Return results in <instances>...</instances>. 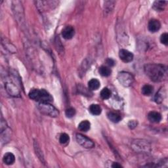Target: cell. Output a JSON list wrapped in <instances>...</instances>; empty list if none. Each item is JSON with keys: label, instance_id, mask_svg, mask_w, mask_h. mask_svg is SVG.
<instances>
[{"label": "cell", "instance_id": "ba28073f", "mask_svg": "<svg viewBox=\"0 0 168 168\" xmlns=\"http://www.w3.org/2000/svg\"><path fill=\"white\" fill-rule=\"evenodd\" d=\"M120 59L124 62H130L133 60V54L126 49H121L119 53Z\"/></svg>", "mask_w": 168, "mask_h": 168}, {"label": "cell", "instance_id": "8992f818", "mask_svg": "<svg viewBox=\"0 0 168 168\" xmlns=\"http://www.w3.org/2000/svg\"><path fill=\"white\" fill-rule=\"evenodd\" d=\"M5 88L7 93L13 97H20V89L17 85L12 80H8L5 84Z\"/></svg>", "mask_w": 168, "mask_h": 168}, {"label": "cell", "instance_id": "5b68a950", "mask_svg": "<svg viewBox=\"0 0 168 168\" xmlns=\"http://www.w3.org/2000/svg\"><path fill=\"white\" fill-rule=\"evenodd\" d=\"M132 148L136 152H147L151 151V145L148 141L141 139H136L133 140L131 144Z\"/></svg>", "mask_w": 168, "mask_h": 168}, {"label": "cell", "instance_id": "2e32d148", "mask_svg": "<svg viewBox=\"0 0 168 168\" xmlns=\"http://www.w3.org/2000/svg\"><path fill=\"white\" fill-rule=\"evenodd\" d=\"M107 116L108 119L111 121L114 122V123H118V122H119L121 120V116L118 114V113L114 112H109Z\"/></svg>", "mask_w": 168, "mask_h": 168}, {"label": "cell", "instance_id": "9a60e30c", "mask_svg": "<svg viewBox=\"0 0 168 168\" xmlns=\"http://www.w3.org/2000/svg\"><path fill=\"white\" fill-rule=\"evenodd\" d=\"M167 2L165 1H156L153 3V9L156 11H162L164 9Z\"/></svg>", "mask_w": 168, "mask_h": 168}, {"label": "cell", "instance_id": "277c9868", "mask_svg": "<svg viewBox=\"0 0 168 168\" xmlns=\"http://www.w3.org/2000/svg\"><path fill=\"white\" fill-rule=\"evenodd\" d=\"M118 80L120 84L125 88H129L134 82V77L129 72H121L118 75Z\"/></svg>", "mask_w": 168, "mask_h": 168}, {"label": "cell", "instance_id": "4316f807", "mask_svg": "<svg viewBox=\"0 0 168 168\" xmlns=\"http://www.w3.org/2000/svg\"><path fill=\"white\" fill-rule=\"evenodd\" d=\"M106 62L109 66H113L115 65L114 61L112 59V58H108V59H106Z\"/></svg>", "mask_w": 168, "mask_h": 168}, {"label": "cell", "instance_id": "484cf974", "mask_svg": "<svg viewBox=\"0 0 168 168\" xmlns=\"http://www.w3.org/2000/svg\"><path fill=\"white\" fill-rule=\"evenodd\" d=\"M137 125V121L136 120H130L128 123V127L131 129H135Z\"/></svg>", "mask_w": 168, "mask_h": 168}, {"label": "cell", "instance_id": "ac0fdd59", "mask_svg": "<svg viewBox=\"0 0 168 168\" xmlns=\"http://www.w3.org/2000/svg\"><path fill=\"white\" fill-rule=\"evenodd\" d=\"M91 128V124L90 122L88 120H84L81 121L80 124L78 125V129L81 131H84V132H87Z\"/></svg>", "mask_w": 168, "mask_h": 168}, {"label": "cell", "instance_id": "d6986e66", "mask_svg": "<svg viewBox=\"0 0 168 168\" xmlns=\"http://www.w3.org/2000/svg\"><path fill=\"white\" fill-rule=\"evenodd\" d=\"M154 88L151 85H144L142 88L141 92L145 96H151L153 93Z\"/></svg>", "mask_w": 168, "mask_h": 168}, {"label": "cell", "instance_id": "6da1fadb", "mask_svg": "<svg viewBox=\"0 0 168 168\" xmlns=\"http://www.w3.org/2000/svg\"><path fill=\"white\" fill-rule=\"evenodd\" d=\"M144 72L154 82H161L167 79V69L163 65L148 64L144 66Z\"/></svg>", "mask_w": 168, "mask_h": 168}, {"label": "cell", "instance_id": "5bb4252c", "mask_svg": "<svg viewBox=\"0 0 168 168\" xmlns=\"http://www.w3.org/2000/svg\"><path fill=\"white\" fill-rule=\"evenodd\" d=\"M89 112L94 116H99L101 114L102 109L99 104H93L89 108Z\"/></svg>", "mask_w": 168, "mask_h": 168}, {"label": "cell", "instance_id": "9c48e42d", "mask_svg": "<svg viewBox=\"0 0 168 168\" xmlns=\"http://www.w3.org/2000/svg\"><path fill=\"white\" fill-rule=\"evenodd\" d=\"M75 34V30L73 27L71 26H67L62 30V35L66 39H70L74 37Z\"/></svg>", "mask_w": 168, "mask_h": 168}, {"label": "cell", "instance_id": "7c38bea8", "mask_svg": "<svg viewBox=\"0 0 168 168\" xmlns=\"http://www.w3.org/2000/svg\"><path fill=\"white\" fill-rule=\"evenodd\" d=\"M3 161L6 165H8V166L12 165V164H13V163H14V162L15 161V155L11 152H7L3 156Z\"/></svg>", "mask_w": 168, "mask_h": 168}, {"label": "cell", "instance_id": "52a82bcc", "mask_svg": "<svg viewBox=\"0 0 168 168\" xmlns=\"http://www.w3.org/2000/svg\"><path fill=\"white\" fill-rule=\"evenodd\" d=\"M76 138L77 142L84 148H91L94 147L95 146V143L92 140H91L89 138L87 137L86 136L82 134L77 133L76 135Z\"/></svg>", "mask_w": 168, "mask_h": 168}, {"label": "cell", "instance_id": "7a4b0ae2", "mask_svg": "<svg viewBox=\"0 0 168 168\" xmlns=\"http://www.w3.org/2000/svg\"><path fill=\"white\" fill-rule=\"evenodd\" d=\"M28 95L31 99L39 103H51L53 101V98L51 94L43 89H32Z\"/></svg>", "mask_w": 168, "mask_h": 168}, {"label": "cell", "instance_id": "603a6c76", "mask_svg": "<svg viewBox=\"0 0 168 168\" xmlns=\"http://www.w3.org/2000/svg\"><path fill=\"white\" fill-rule=\"evenodd\" d=\"M70 140L69 135L66 133H62L59 137V142L61 144H66L69 143Z\"/></svg>", "mask_w": 168, "mask_h": 168}, {"label": "cell", "instance_id": "7402d4cb", "mask_svg": "<svg viewBox=\"0 0 168 168\" xmlns=\"http://www.w3.org/2000/svg\"><path fill=\"white\" fill-rule=\"evenodd\" d=\"M115 2H112V1H108L104 2V11L110 13L114 8Z\"/></svg>", "mask_w": 168, "mask_h": 168}, {"label": "cell", "instance_id": "8fae6325", "mask_svg": "<svg viewBox=\"0 0 168 168\" xmlns=\"http://www.w3.org/2000/svg\"><path fill=\"white\" fill-rule=\"evenodd\" d=\"M148 119L152 123H159L162 120V115L158 112L152 111L148 114Z\"/></svg>", "mask_w": 168, "mask_h": 168}, {"label": "cell", "instance_id": "e0dca14e", "mask_svg": "<svg viewBox=\"0 0 168 168\" xmlns=\"http://www.w3.org/2000/svg\"><path fill=\"white\" fill-rule=\"evenodd\" d=\"M100 81L97 79H91L88 82L89 89L91 91L97 90L100 88Z\"/></svg>", "mask_w": 168, "mask_h": 168}, {"label": "cell", "instance_id": "d4e9b609", "mask_svg": "<svg viewBox=\"0 0 168 168\" xmlns=\"http://www.w3.org/2000/svg\"><path fill=\"white\" fill-rule=\"evenodd\" d=\"M160 42L162 43L167 45L168 44V34L167 33H163L160 37Z\"/></svg>", "mask_w": 168, "mask_h": 168}, {"label": "cell", "instance_id": "44dd1931", "mask_svg": "<svg viewBox=\"0 0 168 168\" xmlns=\"http://www.w3.org/2000/svg\"><path fill=\"white\" fill-rule=\"evenodd\" d=\"M111 95H112L111 91L107 88H104L101 92V97L104 100H106V99H110L111 97Z\"/></svg>", "mask_w": 168, "mask_h": 168}, {"label": "cell", "instance_id": "cb8c5ba5", "mask_svg": "<svg viewBox=\"0 0 168 168\" xmlns=\"http://www.w3.org/2000/svg\"><path fill=\"white\" fill-rule=\"evenodd\" d=\"M65 114L67 118H71L74 117L76 114V110L74 108H69L66 110L65 112Z\"/></svg>", "mask_w": 168, "mask_h": 168}, {"label": "cell", "instance_id": "4fadbf2b", "mask_svg": "<svg viewBox=\"0 0 168 168\" xmlns=\"http://www.w3.org/2000/svg\"><path fill=\"white\" fill-rule=\"evenodd\" d=\"M165 97H166L165 90H163V88H162L156 93L155 97H154V101H155L156 103L160 104L163 102V99H165Z\"/></svg>", "mask_w": 168, "mask_h": 168}, {"label": "cell", "instance_id": "ffe728a7", "mask_svg": "<svg viewBox=\"0 0 168 168\" xmlns=\"http://www.w3.org/2000/svg\"><path fill=\"white\" fill-rule=\"evenodd\" d=\"M99 74L104 77H108L111 75L112 70L109 67L105 66H102L99 68Z\"/></svg>", "mask_w": 168, "mask_h": 168}, {"label": "cell", "instance_id": "3957f363", "mask_svg": "<svg viewBox=\"0 0 168 168\" xmlns=\"http://www.w3.org/2000/svg\"><path fill=\"white\" fill-rule=\"evenodd\" d=\"M38 108L41 112L46 116L56 118L59 115V112L57 109L49 104V103H39Z\"/></svg>", "mask_w": 168, "mask_h": 168}, {"label": "cell", "instance_id": "83f0119b", "mask_svg": "<svg viewBox=\"0 0 168 168\" xmlns=\"http://www.w3.org/2000/svg\"><path fill=\"white\" fill-rule=\"evenodd\" d=\"M112 165L110 166V167H113V168H121V167H122L121 165L119 164L118 163H116V162H112Z\"/></svg>", "mask_w": 168, "mask_h": 168}, {"label": "cell", "instance_id": "30bf717a", "mask_svg": "<svg viewBox=\"0 0 168 168\" xmlns=\"http://www.w3.org/2000/svg\"><path fill=\"white\" fill-rule=\"evenodd\" d=\"M148 28L151 32H152V33L156 32H158L160 29L161 24L159 21L156 19H152L151 21H150Z\"/></svg>", "mask_w": 168, "mask_h": 168}]
</instances>
